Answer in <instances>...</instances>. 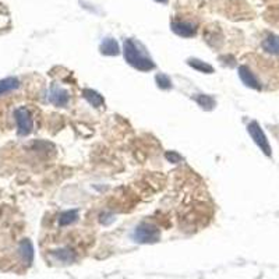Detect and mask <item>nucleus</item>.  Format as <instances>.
Instances as JSON below:
<instances>
[{"label":"nucleus","mask_w":279,"mask_h":279,"mask_svg":"<svg viewBox=\"0 0 279 279\" xmlns=\"http://www.w3.org/2000/svg\"><path fill=\"white\" fill-rule=\"evenodd\" d=\"M18 87H20V81L16 77H6V78L0 80V97L7 92L17 90Z\"/></svg>","instance_id":"ddd939ff"},{"label":"nucleus","mask_w":279,"mask_h":279,"mask_svg":"<svg viewBox=\"0 0 279 279\" xmlns=\"http://www.w3.org/2000/svg\"><path fill=\"white\" fill-rule=\"evenodd\" d=\"M14 117H16V123H17V131L20 135L31 134L32 128H34V120L25 106H21L14 110Z\"/></svg>","instance_id":"20e7f679"},{"label":"nucleus","mask_w":279,"mask_h":279,"mask_svg":"<svg viewBox=\"0 0 279 279\" xmlns=\"http://www.w3.org/2000/svg\"><path fill=\"white\" fill-rule=\"evenodd\" d=\"M196 99V102H197L198 105L201 106L203 109H205V110H212L214 106L216 105L215 99L212 98L211 95H204V94H198L197 97H194Z\"/></svg>","instance_id":"2eb2a0df"},{"label":"nucleus","mask_w":279,"mask_h":279,"mask_svg":"<svg viewBox=\"0 0 279 279\" xmlns=\"http://www.w3.org/2000/svg\"><path fill=\"white\" fill-rule=\"evenodd\" d=\"M155 1H158V3H162V4H166L169 0H155Z\"/></svg>","instance_id":"6ab92c4d"},{"label":"nucleus","mask_w":279,"mask_h":279,"mask_svg":"<svg viewBox=\"0 0 279 279\" xmlns=\"http://www.w3.org/2000/svg\"><path fill=\"white\" fill-rule=\"evenodd\" d=\"M123 56L126 62L131 67H134L140 72H151L155 69V63L148 54L145 46L135 41V39H126L123 44Z\"/></svg>","instance_id":"f257e3e1"},{"label":"nucleus","mask_w":279,"mask_h":279,"mask_svg":"<svg viewBox=\"0 0 279 279\" xmlns=\"http://www.w3.org/2000/svg\"><path fill=\"white\" fill-rule=\"evenodd\" d=\"M187 64H189L190 67H193L194 70H197V72H201V73H205V74H212L214 73V67L211 66V64L205 63V62H203V60H200V59H189L187 60Z\"/></svg>","instance_id":"4468645a"},{"label":"nucleus","mask_w":279,"mask_h":279,"mask_svg":"<svg viewBox=\"0 0 279 279\" xmlns=\"http://www.w3.org/2000/svg\"><path fill=\"white\" fill-rule=\"evenodd\" d=\"M262 49L271 54L279 56V36L278 35H268L262 41Z\"/></svg>","instance_id":"9b49d317"},{"label":"nucleus","mask_w":279,"mask_h":279,"mask_svg":"<svg viewBox=\"0 0 279 279\" xmlns=\"http://www.w3.org/2000/svg\"><path fill=\"white\" fill-rule=\"evenodd\" d=\"M82 97L87 99V102L94 108H102L105 105V99L102 98V95H99L97 91L91 90V88H84Z\"/></svg>","instance_id":"9d476101"},{"label":"nucleus","mask_w":279,"mask_h":279,"mask_svg":"<svg viewBox=\"0 0 279 279\" xmlns=\"http://www.w3.org/2000/svg\"><path fill=\"white\" fill-rule=\"evenodd\" d=\"M165 158L172 163H179L183 161V158H181L180 153H178L176 151H171V152H166L165 153Z\"/></svg>","instance_id":"a211bd4d"},{"label":"nucleus","mask_w":279,"mask_h":279,"mask_svg":"<svg viewBox=\"0 0 279 279\" xmlns=\"http://www.w3.org/2000/svg\"><path fill=\"white\" fill-rule=\"evenodd\" d=\"M239 77L246 87L253 88V90H261V84L258 81V78L254 76V73L247 67V66H240L239 67Z\"/></svg>","instance_id":"0eeeda50"},{"label":"nucleus","mask_w":279,"mask_h":279,"mask_svg":"<svg viewBox=\"0 0 279 279\" xmlns=\"http://www.w3.org/2000/svg\"><path fill=\"white\" fill-rule=\"evenodd\" d=\"M56 261L63 262V264H72V262L76 261L77 255L76 253L70 250V249H62V250H56V252L52 253Z\"/></svg>","instance_id":"f8f14e48"},{"label":"nucleus","mask_w":279,"mask_h":279,"mask_svg":"<svg viewBox=\"0 0 279 279\" xmlns=\"http://www.w3.org/2000/svg\"><path fill=\"white\" fill-rule=\"evenodd\" d=\"M99 51H101V53L105 54V56H117V54L120 53L119 44L113 38H105L102 41L101 46H99Z\"/></svg>","instance_id":"1a4fd4ad"},{"label":"nucleus","mask_w":279,"mask_h":279,"mask_svg":"<svg viewBox=\"0 0 279 279\" xmlns=\"http://www.w3.org/2000/svg\"><path fill=\"white\" fill-rule=\"evenodd\" d=\"M48 98H49V102L56 105V106H66L69 103L70 97H69L67 90H64L57 84H53L51 87V90H49V97Z\"/></svg>","instance_id":"39448f33"},{"label":"nucleus","mask_w":279,"mask_h":279,"mask_svg":"<svg viewBox=\"0 0 279 279\" xmlns=\"http://www.w3.org/2000/svg\"><path fill=\"white\" fill-rule=\"evenodd\" d=\"M78 219V211L72 209V211H66L62 215L59 216V225L60 226H67L72 225L74 222H77Z\"/></svg>","instance_id":"dca6fc26"},{"label":"nucleus","mask_w":279,"mask_h":279,"mask_svg":"<svg viewBox=\"0 0 279 279\" xmlns=\"http://www.w3.org/2000/svg\"><path fill=\"white\" fill-rule=\"evenodd\" d=\"M155 81L161 90H171L172 88V80L169 78V76H166L163 73H159L155 76Z\"/></svg>","instance_id":"f3484780"},{"label":"nucleus","mask_w":279,"mask_h":279,"mask_svg":"<svg viewBox=\"0 0 279 279\" xmlns=\"http://www.w3.org/2000/svg\"><path fill=\"white\" fill-rule=\"evenodd\" d=\"M133 239H134L137 243L152 244L159 242L161 232H159V228L151 224V222H143V224H140L134 229Z\"/></svg>","instance_id":"f03ea898"},{"label":"nucleus","mask_w":279,"mask_h":279,"mask_svg":"<svg viewBox=\"0 0 279 279\" xmlns=\"http://www.w3.org/2000/svg\"><path fill=\"white\" fill-rule=\"evenodd\" d=\"M171 27L172 31L181 38H191L197 32V25L189 21H173Z\"/></svg>","instance_id":"423d86ee"},{"label":"nucleus","mask_w":279,"mask_h":279,"mask_svg":"<svg viewBox=\"0 0 279 279\" xmlns=\"http://www.w3.org/2000/svg\"><path fill=\"white\" fill-rule=\"evenodd\" d=\"M247 131H249V134H250V137L253 138V141L255 143V145L261 150L262 152L265 153L267 156H271L272 150H271V145L270 143H268L267 135L264 134V131H262L261 126H260L257 122H252V123H249V126H247Z\"/></svg>","instance_id":"7ed1b4c3"},{"label":"nucleus","mask_w":279,"mask_h":279,"mask_svg":"<svg viewBox=\"0 0 279 279\" xmlns=\"http://www.w3.org/2000/svg\"><path fill=\"white\" fill-rule=\"evenodd\" d=\"M18 253H20L23 261L27 262V265H31V262L34 261V246L31 243V240L24 239L18 246Z\"/></svg>","instance_id":"6e6552de"}]
</instances>
